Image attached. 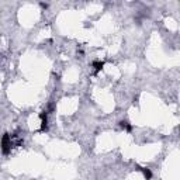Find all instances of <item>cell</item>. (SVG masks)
I'll return each instance as SVG.
<instances>
[{
    "mask_svg": "<svg viewBox=\"0 0 180 180\" xmlns=\"http://www.w3.org/2000/svg\"><path fill=\"white\" fill-rule=\"evenodd\" d=\"M2 151L4 155H8L11 151V146H13V139H11V135L10 134H4L2 138Z\"/></svg>",
    "mask_w": 180,
    "mask_h": 180,
    "instance_id": "cell-1",
    "label": "cell"
},
{
    "mask_svg": "<svg viewBox=\"0 0 180 180\" xmlns=\"http://www.w3.org/2000/svg\"><path fill=\"white\" fill-rule=\"evenodd\" d=\"M39 118H41V127H39V132L48 131V115H47V111H42L41 114H39Z\"/></svg>",
    "mask_w": 180,
    "mask_h": 180,
    "instance_id": "cell-2",
    "label": "cell"
},
{
    "mask_svg": "<svg viewBox=\"0 0 180 180\" xmlns=\"http://www.w3.org/2000/svg\"><path fill=\"white\" fill-rule=\"evenodd\" d=\"M92 66L94 68V75H98L104 68V61H94L92 63Z\"/></svg>",
    "mask_w": 180,
    "mask_h": 180,
    "instance_id": "cell-3",
    "label": "cell"
},
{
    "mask_svg": "<svg viewBox=\"0 0 180 180\" xmlns=\"http://www.w3.org/2000/svg\"><path fill=\"white\" fill-rule=\"evenodd\" d=\"M120 127H121L122 129H125L127 132H131V131H132V125L128 122V121H121V122H120Z\"/></svg>",
    "mask_w": 180,
    "mask_h": 180,
    "instance_id": "cell-4",
    "label": "cell"
},
{
    "mask_svg": "<svg viewBox=\"0 0 180 180\" xmlns=\"http://www.w3.org/2000/svg\"><path fill=\"white\" fill-rule=\"evenodd\" d=\"M139 169L142 170L143 176H145V180H151V179H152V172H151V169H148V168H139Z\"/></svg>",
    "mask_w": 180,
    "mask_h": 180,
    "instance_id": "cell-5",
    "label": "cell"
}]
</instances>
